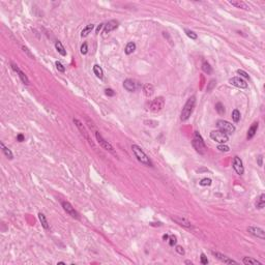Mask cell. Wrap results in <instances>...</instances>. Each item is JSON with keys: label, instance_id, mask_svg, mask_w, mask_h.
Here are the masks:
<instances>
[{"label": "cell", "instance_id": "1", "mask_svg": "<svg viewBox=\"0 0 265 265\" xmlns=\"http://www.w3.org/2000/svg\"><path fill=\"white\" fill-rule=\"evenodd\" d=\"M195 105H196V97H190V99L186 101V105L183 107L182 111H181L180 114V119L182 121H186L190 116L192 115L194 111V108H195Z\"/></svg>", "mask_w": 265, "mask_h": 265}, {"label": "cell", "instance_id": "2", "mask_svg": "<svg viewBox=\"0 0 265 265\" xmlns=\"http://www.w3.org/2000/svg\"><path fill=\"white\" fill-rule=\"evenodd\" d=\"M132 149L134 154H135V157H137V159L141 163V164L145 165V166H152L151 161L149 159V157H147V154L143 151L141 147L138 146V145H136V144H132Z\"/></svg>", "mask_w": 265, "mask_h": 265}, {"label": "cell", "instance_id": "3", "mask_svg": "<svg viewBox=\"0 0 265 265\" xmlns=\"http://www.w3.org/2000/svg\"><path fill=\"white\" fill-rule=\"evenodd\" d=\"M192 145H193V147L195 148L196 151H197L198 153H200V154L206 153V150H207L206 145H205L202 137H201L200 134L198 132H195V137H194L193 141H192Z\"/></svg>", "mask_w": 265, "mask_h": 265}, {"label": "cell", "instance_id": "4", "mask_svg": "<svg viewBox=\"0 0 265 265\" xmlns=\"http://www.w3.org/2000/svg\"><path fill=\"white\" fill-rule=\"evenodd\" d=\"M210 138L213 141L219 143V144H225L226 142H228L229 140V136L227 135L226 132H222V130H212L210 132Z\"/></svg>", "mask_w": 265, "mask_h": 265}, {"label": "cell", "instance_id": "5", "mask_svg": "<svg viewBox=\"0 0 265 265\" xmlns=\"http://www.w3.org/2000/svg\"><path fill=\"white\" fill-rule=\"evenodd\" d=\"M164 106H165L164 97H155L154 99H152L151 103L149 104V110L151 112H153V113H157V112L163 110Z\"/></svg>", "mask_w": 265, "mask_h": 265}, {"label": "cell", "instance_id": "6", "mask_svg": "<svg viewBox=\"0 0 265 265\" xmlns=\"http://www.w3.org/2000/svg\"><path fill=\"white\" fill-rule=\"evenodd\" d=\"M94 134H95V138H97V142H99V144L101 145L104 149H106L107 151H109V152H111L112 154H114V155H116V151H115V149H114V147L112 146L111 145V143H109L108 141H106V140L104 139V138L101 137V135L99 134L97 130H95L94 132Z\"/></svg>", "mask_w": 265, "mask_h": 265}, {"label": "cell", "instance_id": "7", "mask_svg": "<svg viewBox=\"0 0 265 265\" xmlns=\"http://www.w3.org/2000/svg\"><path fill=\"white\" fill-rule=\"evenodd\" d=\"M217 126L219 128V130L226 132L227 135H232L234 132H235V126L230 123L229 121L226 120H219L217 122Z\"/></svg>", "mask_w": 265, "mask_h": 265}, {"label": "cell", "instance_id": "8", "mask_svg": "<svg viewBox=\"0 0 265 265\" xmlns=\"http://www.w3.org/2000/svg\"><path fill=\"white\" fill-rule=\"evenodd\" d=\"M74 123L76 124V126L78 128V130L81 132V134H82V136L83 137L85 138V139L87 140V142L89 143L90 145H91L92 147H94V143H93V141L91 140V138H90V136H89V132H87V130L85 128V126H84V124H83L82 122L80 120H78L77 118H75L74 119Z\"/></svg>", "mask_w": 265, "mask_h": 265}, {"label": "cell", "instance_id": "9", "mask_svg": "<svg viewBox=\"0 0 265 265\" xmlns=\"http://www.w3.org/2000/svg\"><path fill=\"white\" fill-rule=\"evenodd\" d=\"M61 205H62L63 209H64V211L66 212L68 215H70L72 217H75V219H79V213H78V212L76 211L75 208L72 207V204H70V202L63 201V202L61 203Z\"/></svg>", "mask_w": 265, "mask_h": 265}, {"label": "cell", "instance_id": "10", "mask_svg": "<svg viewBox=\"0 0 265 265\" xmlns=\"http://www.w3.org/2000/svg\"><path fill=\"white\" fill-rule=\"evenodd\" d=\"M248 233H251L252 235H254V236L258 237V238H260V239H265V232L262 228L250 226L248 228Z\"/></svg>", "mask_w": 265, "mask_h": 265}, {"label": "cell", "instance_id": "11", "mask_svg": "<svg viewBox=\"0 0 265 265\" xmlns=\"http://www.w3.org/2000/svg\"><path fill=\"white\" fill-rule=\"evenodd\" d=\"M229 83L231 85L238 88H248V83L240 77H233L229 80Z\"/></svg>", "mask_w": 265, "mask_h": 265}, {"label": "cell", "instance_id": "12", "mask_svg": "<svg viewBox=\"0 0 265 265\" xmlns=\"http://www.w3.org/2000/svg\"><path fill=\"white\" fill-rule=\"evenodd\" d=\"M233 168L238 175H242V174H244V164H242V161L240 159V157H235L233 159Z\"/></svg>", "mask_w": 265, "mask_h": 265}, {"label": "cell", "instance_id": "13", "mask_svg": "<svg viewBox=\"0 0 265 265\" xmlns=\"http://www.w3.org/2000/svg\"><path fill=\"white\" fill-rule=\"evenodd\" d=\"M117 27H118V22L115 21V20H111V21H109L108 23H107V24L105 25L104 33H105V34L110 33L111 31L115 30V29L117 28Z\"/></svg>", "mask_w": 265, "mask_h": 265}, {"label": "cell", "instance_id": "14", "mask_svg": "<svg viewBox=\"0 0 265 265\" xmlns=\"http://www.w3.org/2000/svg\"><path fill=\"white\" fill-rule=\"evenodd\" d=\"M211 253H212V255L215 256L217 259H219V260L222 261V262L226 263V264H237L236 261H234V260H232V259L228 258V257H226V256L223 255V254L217 253V252H211Z\"/></svg>", "mask_w": 265, "mask_h": 265}, {"label": "cell", "instance_id": "15", "mask_svg": "<svg viewBox=\"0 0 265 265\" xmlns=\"http://www.w3.org/2000/svg\"><path fill=\"white\" fill-rule=\"evenodd\" d=\"M123 87L124 89L128 92H132L136 90V83L130 79H126L124 82H123Z\"/></svg>", "mask_w": 265, "mask_h": 265}, {"label": "cell", "instance_id": "16", "mask_svg": "<svg viewBox=\"0 0 265 265\" xmlns=\"http://www.w3.org/2000/svg\"><path fill=\"white\" fill-rule=\"evenodd\" d=\"M172 219H173L174 222H176L177 224L180 225V226H182V227H186V228H192V224H190L188 219H182V217H172Z\"/></svg>", "mask_w": 265, "mask_h": 265}, {"label": "cell", "instance_id": "17", "mask_svg": "<svg viewBox=\"0 0 265 265\" xmlns=\"http://www.w3.org/2000/svg\"><path fill=\"white\" fill-rule=\"evenodd\" d=\"M229 3L233 6L237 7V8H242V10H248V6L244 1H241V0H232V1H229Z\"/></svg>", "mask_w": 265, "mask_h": 265}, {"label": "cell", "instance_id": "18", "mask_svg": "<svg viewBox=\"0 0 265 265\" xmlns=\"http://www.w3.org/2000/svg\"><path fill=\"white\" fill-rule=\"evenodd\" d=\"M258 122H254L253 124H252V126L250 128H248V136H246V138H248V140H251L252 138L254 137V136L256 135V132H257V130H258Z\"/></svg>", "mask_w": 265, "mask_h": 265}, {"label": "cell", "instance_id": "19", "mask_svg": "<svg viewBox=\"0 0 265 265\" xmlns=\"http://www.w3.org/2000/svg\"><path fill=\"white\" fill-rule=\"evenodd\" d=\"M255 205H256V208H258V209H262V208L264 207V205H265V194H261V195L257 198Z\"/></svg>", "mask_w": 265, "mask_h": 265}, {"label": "cell", "instance_id": "20", "mask_svg": "<svg viewBox=\"0 0 265 265\" xmlns=\"http://www.w3.org/2000/svg\"><path fill=\"white\" fill-rule=\"evenodd\" d=\"M143 91H144V94L146 95L147 97H151L152 94H153V92H154L153 85H151V84H145L144 87H143Z\"/></svg>", "mask_w": 265, "mask_h": 265}, {"label": "cell", "instance_id": "21", "mask_svg": "<svg viewBox=\"0 0 265 265\" xmlns=\"http://www.w3.org/2000/svg\"><path fill=\"white\" fill-rule=\"evenodd\" d=\"M0 146H1L3 153L5 154V157H6L7 159H14V154H12V152L10 151V149H8V148H7V147L5 146L4 144H3V142L0 143Z\"/></svg>", "mask_w": 265, "mask_h": 265}, {"label": "cell", "instance_id": "22", "mask_svg": "<svg viewBox=\"0 0 265 265\" xmlns=\"http://www.w3.org/2000/svg\"><path fill=\"white\" fill-rule=\"evenodd\" d=\"M55 48H56V50H57V52L60 54V55H62V56L66 55V51H65L64 47H63V45L61 43V41H56V43H55Z\"/></svg>", "mask_w": 265, "mask_h": 265}, {"label": "cell", "instance_id": "23", "mask_svg": "<svg viewBox=\"0 0 265 265\" xmlns=\"http://www.w3.org/2000/svg\"><path fill=\"white\" fill-rule=\"evenodd\" d=\"M93 72L94 75L97 76V78H99V79H103V77H104V72H103V70H101V68L99 66V65L95 64L93 66Z\"/></svg>", "mask_w": 265, "mask_h": 265}, {"label": "cell", "instance_id": "24", "mask_svg": "<svg viewBox=\"0 0 265 265\" xmlns=\"http://www.w3.org/2000/svg\"><path fill=\"white\" fill-rule=\"evenodd\" d=\"M242 262H244L246 265H248V264L261 265V262H259V261H257L256 259H254V258H251V257H244V260H242Z\"/></svg>", "mask_w": 265, "mask_h": 265}, {"label": "cell", "instance_id": "25", "mask_svg": "<svg viewBox=\"0 0 265 265\" xmlns=\"http://www.w3.org/2000/svg\"><path fill=\"white\" fill-rule=\"evenodd\" d=\"M39 222L41 223V226L45 228L46 230L49 229V224H48V221L46 219V215L43 213H39Z\"/></svg>", "mask_w": 265, "mask_h": 265}, {"label": "cell", "instance_id": "26", "mask_svg": "<svg viewBox=\"0 0 265 265\" xmlns=\"http://www.w3.org/2000/svg\"><path fill=\"white\" fill-rule=\"evenodd\" d=\"M93 28H94V25L93 24L87 25L85 28H83L82 32H81V36H82V37H85V36H87L88 34L90 33V32L92 31V29H93Z\"/></svg>", "mask_w": 265, "mask_h": 265}, {"label": "cell", "instance_id": "27", "mask_svg": "<svg viewBox=\"0 0 265 265\" xmlns=\"http://www.w3.org/2000/svg\"><path fill=\"white\" fill-rule=\"evenodd\" d=\"M135 50H136V43H128V45H126L124 52H126V55H130V54H132Z\"/></svg>", "mask_w": 265, "mask_h": 265}, {"label": "cell", "instance_id": "28", "mask_svg": "<svg viewBox=\"0 0 265 265\" xmlns=\"http://www.w3.org/2000/svg\"><path fill=\"white\" fill-rule=\"evenodd\" d=\"M202 70H203V72H204L205 74H207V75H211V74H212V68L210 66L209 63L206 62V61H204V62H203Z\"/></svg>", "mask_w": 265, "mask_h": 265}, {"label": "cell", "instance_id": "29", "mask_svg": "<svg viewBox=\"0 0 265 265\" xmlns=\"http://www.w3.org/2000/svg\"><path fill=\"white\" fill-rule=\"evenodd\" d=\"M17 74H18V75H19V77H20V79H21V81H22V82L24 83L25 85H29V79H28V78H27V76L25 75L24 72H22L21 70H18V72H17Z\"/></svg>", "mask_w": 265, "mask_h": 265}, {"label": "cell", "instance_id": "30", "mask_svg": "<svg viewBox=\"0 0 265 265\" xmlns=\"http://www.w3.org/2000/svg\"><path fill=\"white\" fill-rule=\"evenodd\" d=\"M232 119H233L234 122H238L239 119H240V112L237 110V109H235V110H233V112H232Z\"/></svg>", "mask_w": 265, "mask_h": 265}, {"label": "cell", "instance_id": "31", "mask_svg": "<svg viewBox=\"0 0 265 265\" xmlns=\"http://www.w3.org/2000/svg\"><path fill=\"white\" fill-rule=\"evenodd\" d=\"M215 110H217V113L221 114V115L225 113V108H224V106H223L222 103H217V104L215 105Z\"/></svg>", "mask_w": 265, "mask_h": 265}, {"label": "cell", "instance_id": "32", "mask_svg": "<svg viewBox=\"0 0 265 265\" xmlns=\"http://www.w3.org/2000/svg\"><path fill=\"white\" fill-rule=\"evenodd\" d=\"M184 31H186V35H188L190 39H198V35H197V34H196L194 31H192V30H188V29H186Z\"/></svg>", "mask_w": 265, "mask_h": 265}, {"label": "cell", "instance_id": "33", "mask_svg": "<svg viewBox=\"0 0 265 265\" xmlns=\"http://www.w3.org/2000/svg\"><path fill=\"white\" fill-rule=\"evenodd\" d=\"M215 85H217V81L215 80H211L209 83H208L207 85V88H206V90H207V92H210L213 88L215 87Z\"/></svg>", "mask_w": 265, "mask_h": 265}, {"label": "cell", "instance_id": "34", "mask_svg": "<svg viewBox=\"0 0 265 265\" xmlns=\"http://www.w3.org/2000/svg\"><path fill=\"white\" fill-rule=\"evenodd\" d=\"M211 184V179L210 178H203L200 181V186H210Z\"/></svg>", "mask_w": 265, "mask_h": 265}, {"label": "cell", "instance_id": "35", "mask_svg": "<svg viewBox=\"0 0 265 265\" xmlns=\"http://www.w3.org/2000/svg\"><path fill=\"white\" fill-rule=\"evenodd\" d=\"M217 149H219V151H222V152H228L230 150V148H229V146H227V145L221 144V145L217 146Z\"/></svg>", "mask_w": 265, "mask_h": 265}, {"label": "cell", "instance_id": "36", "mask_svg": "<svg viewBox=\"0 0 265 265\" xmlns=\"http://www.w3.org/2000/svg\"><path fill=\"white\" fill-rule=\"evenodd\" d=\"M55 65H56V68H57L59 72H65V68L63 66V64L61 62H59V61H56Z\"/></svg>", "mask_w": 265, "mask_h": 265}, {"label": "cell", "instance_id": "37", "mask_svg": "<svg viewBox=\"0 0 265 265\" xmlns=\"http://www.w3.org/2000/svg\"><path fill=\"white\" fill-rule=\"evenodd\" d=\"M176 242H177V239H176V237L174 235L169 236V244H170V246H174L176 244Z\"/></svg>", "mask_w": 265, "mask_h": 265}, {"label": "cell", "instance_id": "38", "mask_svg": "<svg viewBox=\"0 0 265 265\" xmlns=\"http://www.w3.org/2000/svg\"><path fill=\"white\" fill-rule=\"evenodd\" d=\"M87 52H88V46H87L86 43H84L82 46H81V54L85 55V54H87Z\"/></svg>", "mask_w": 265, "mask_h": 265}, {"label": "cell", "instance_id": "39", "mask_svg": "<svg viewBox=\"0 0 265 265\" xmlns=\"http://www.w3.org/2000/svg\"><path fill=\"white\" fill-rule=\"evenodd\" d=\"M200 262H201V264H203V265H206V264H208V259H207V257L205 256V254H201V259H200Z\"/></svg>", "mask_w": 265, "mask_h": 265}, {"label": "cell", "instance_id": "40", "mask_svg": "<svg viewBox=\"0 0 265 265\" xmlns=\"http://www.w3.org/2000/svg\"><path fill=\"white\" fill-rule=\"evenodd\" d=\"M237 74H238V75H240L241 77L246 78V79H250V76L248 75V72H246L244 70H237Z\"/></svg>", "mask_w": 265, "mask_h": 265}, {"label": "cell", "instance_id": "41", "mask_svg": "<svg viewBox=\"0 0 265 265\" xmlns=\"http://www.w3.org/2000/svg\"><path fill=\"white\" fill-rule=\"evenodd\" d=\"M105 92H106V94L108 95V97H114L115 95V92L113 91V90L111 89V88H108V89L105 90Z\"/></svg>", "mask_w": 265, "mask_h": 265}, {"label": "cell", "instance_id": "42", "mask_svg": "<svg viewBox=\"0 0 265 265\" xmlns=\"http://www.w3.org/2000/svg\"><path fill=\"white\" fill-rule=\"evenodd\" d=\"M176 252L178 254H180V255H184V250H183V248L182 246H176Z\"/></svg>", "mask_w": 265, "mask_h": 265}, {"label": "cell", "instance_id": "43", "mask_svg": "<svg viewBox=\"0 0 265 265\" xmlns=\"http://www.w3.org/2000/svg\"><path fill=\"white\" fill-rule=\"evenodd\" d=\"M257 159H258V165H259L260 167H262V166H263V163H262L263 157H262V155H259V157H257Z\"/></svg>", "mask_w": 265, "mask_h": 265}, {"label": "cell", "instance_id": "44", "mask_svg": "<svg viewBox=\"0 0 265 265\" xmlns=\"http://www.w3.org/2000/svg\"><path fill=\"white\" fill-rule=\"evenodd\" d=\"M17 140L19 142H23V141H24V136L22 135V134H19V135L17 136Z\"/></svg>", "mask_w": 265, "mask_h": 265}, {"label": "cell", "instance_id": "45", "mask_svg": "<svg viewBox=\"0 0 265 265\" xmlns=\"http://www.w3.org/2000/svg\"><path fill=\"white\" fill-rule=\"evenodd\" d=\"M12 70H14L16 72H17L18 70H20V68H19V66H18L17 64H14V63H12Z\"/></svg>", "mask_w": 265, "mask_h": 265}, {"label": "cell", "instance_id": "46", "mask_svg": "<svg viewBox=\"0 0 265 265\" xmlns=\"http://www.w3.org/2000/svg\"><path fill=\"white\" fill-rule=\"evenodd\" d=\"M103 26H104V24L101 23V24H99V26H97V33H99V31H101V29L103 28Z\"/></svg>", "mask_w": 265, "mask_h": 265}, {"label": "cell", "instance_id": "47", "mask_svg": "<svg viewBox=\"0 0 265 265\" xmlns=\"http://www.w3.org/2000/svg\"><path fill=\"white\" fill-rule=\"evenodd\" d=\"M163 239H164L165 241L168 240V239H169V235H168V234H165V235H163Z\"/></svg>", "mask_w": 265, "mask_h": 265}, {"label": "cell", "instance_id": "48", "mask_svg": "<svg viewBox=\"0 0 265 265\" xmlns=\"http://www.w3.org/2000/svg\"><path fill=\"white\" fill-rule=\"evenodd\" d=\"M184 263H186V264H190V265L193 264V262H192V261H190V260H186Z\"/></svg>", "mask_w": 265, "mask_h": 265}]
</instances>
